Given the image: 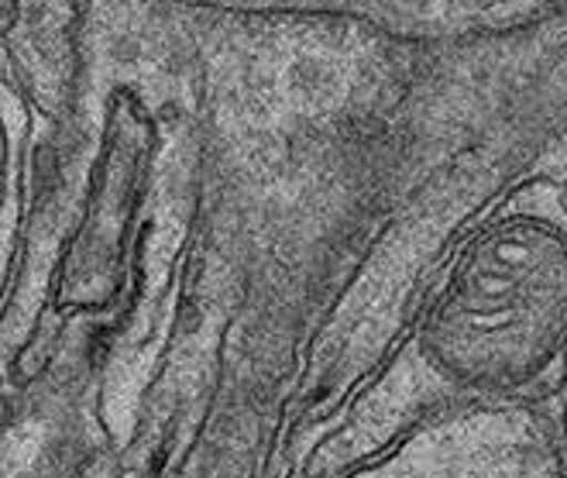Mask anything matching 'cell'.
Wrapping results in <instances>:
<instances>
[{"instance_id": "obj_1", "label": "cell", "mask_w": 567, "mask_h": 478, "mask_svg": "<svg viewBox=\"0 0 567 478\" xmlns=\"http://www.w3.org/2000/svg\"><path fill=\"white\" fill-rule=\"evenodd\" d=\"M564 368L567 203L554 186H526L461 248L406 355L320 444L310 471L375 455L430 406L554 389Z\"/></svg>"}, {"instance_id": "obj_2", "label": "cell", "mask_w": 567, "mask_h": 478, "mask_svg": "<svg viewBox=\"0 0 567 478\" xmlns=\"http://www.w3.org/2000/svg\"><path fill=\"white\" fill-rule=\"evenodd\" d=\"M382 24L410 28L413 35H464V31L509 28L567 0H361Z\"/></svg>"}, {"instance_id": "obj_3", "label": "cell", "mask_w": 567, "mask_h": 478, "mask_svg": "<svg viewBox=\"0 0 567 478\" xmlns=\"http://www.w3.org/2000/svg\"><path fill=\"white\" fill-rule=\"evenodd\" d=\"M564 427H567V424H564Z\"/></svg>"}]
</instances>
